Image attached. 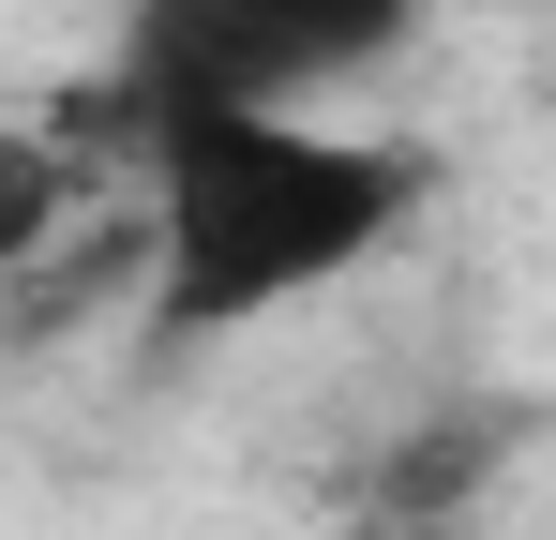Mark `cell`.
Listing matches in <instances>:
<instances>
[{
    "instance_id": "7a4b0ae2",
    "label": "cell",
    "mask_w": 556,
    "mask_h": 540,
    "mask_svg": "<svg viewBox=\"0 0 556 540\" xmlns=\"http://www.w3.org/2000/svg\"><path fill=\"white\" fill-rule=\"evenodd\" d=\"M437 0H121V61L105 105L166 120V105H331L376 61H406Z\"/></svg>"
},
{
    "instance_id": "6da1fadb",
    "label": "cell",
    "mask_w": 556,
    "mask_h": 540,
    "mask_svg": "<svg viewBox=\"0 0 556 540\" xmlns=\"http://www.w3.org/2000/svg\"><path fill=\"white\" fill-rule=\"evenodd\" d=\"M437 210L406 136H346L316 105H166L136 120V270L151 346H241L301 300H331Z\"/></svg>"
},
{
    "instance_id": "277c9868",
    "label": "cell",
    "mask_w": 556,
    "mask_h": 540,
    "mask_svg": "<svg viewBox=\"0 0 556 540\" xmlns=\"http://www.w3.org/2000/svg\"><path fill=\"white\" fill-rule=\"evenodd\" d=\"M105 166H121V151H91V105H76V120H0V285L76 241V210H91Z\"/></svg>"
},
{
    "instance_id": "3957f363",
    "label": "cell",
    "mask_w": 556,
    "mask_h": 540,
    "mask_svg": "<svg viewBox=\"0 0 556 540\" xmlns=\"http://www.w3.org/2000/svg\"><path fill=\"white\" fill-rule=\"evenodd\" d=\"M496 465H511V421L496 406H437V421H406V436L362 450L331 540H481L496 526Z\"/></svg>"
}]
</instances>
